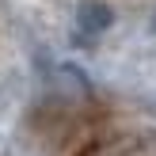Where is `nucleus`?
<instances>
[{"mask_svg":"<svg viewBox=\"0 0 156 156\" xmlns=\"http://www.w3.org/2000/svg\"><path fill=\"white\" fill-rule=\"evenodd\" d=\"M76 156H156V129H99L76 149Z\"/></svg>","mask_w":156,"mask_h":156,"instance_id":"nucleus-1","label":"nucleus"}]
</instances>
